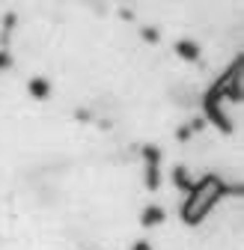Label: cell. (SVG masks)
Listing matches in <instances>:
<instances>
[{"label": "cell", "mask_w": 244, "mask_h": 250, "mask_svg": "<svg viewBox=\"0 0 244 250\" xmlns=\"http://www.w3.org/2000/svg\"><path fill=\"white\" fill-rule=\"evenodd\" d=\"M241 72H244V57L238 54V57L229 62V69L221 75V89H224V99H226V102H232V104H241V99H244Z\"/></svg>", "instance_id": "obj_3"}, {"label": "cell", "mask_w": 244, "mask_h": 250, "mask_svg": "<svg viewBox=\"0 0 244 250\" xmlns=\"http://www.w3.org/2000/svg\"><path fill=\"white\" fill-rule=\"evenodd\" d=\"M173 51H176L182 60H191V62H194V60H200V45H197V42H191V39H179Z\"/></svg>", "instance_id": "obj_7"}, {"label": "cell", "mask_w": 244, "mask_h": 250, "mask_svg": "<svg viewBox=\"0 0 244 250\" xmlns=\"http://www.w3.org/2000/svg\"><path fill=\"white\" fill-rule=\"evenodd\" d=\"M131 250H152V244H149V241H134Z\"/></svg>", "instance_id": "obj_14"}, {"label": "cell", "mask_w": 244, "mask_h": 250, "mask_svg": "<svg viewBox=\"0 0 244 250\" xmlns=\"http://www.w3.org/2000/svg\"><path fill=\"white\" fill-rule=\"evenodd\" d=\"M27 89H30V96L39 99V102H45V99L51 96V83H48V78H30Z\"/></svg>", "instance_id": "obj_6"}, {"label": "cell", "mask_w": 244, "mask_h": 250, "mask_svg": "<svg viewBox=\"0 0 244 250\" xmlns=\"http://www.w3.org/2000/svg\"><path fill=\"white\" fill-rule=\"evenodd\" d=\"M191 125V131H203L205 128V119H194V122H188Z\"/></svg>", "instance_id": "obj_13"}, {"label": "cell", "mask_w": 244, "mask_h": 250, "mask_svg": "<svg viewBox=\"0 0 244 250\" xmlns=\"http://www.w3.org/2000/svg\"><path fill=\"white\" fill-rule=\"evenodd\" d=\"M140 36H143V42H149V45H155V42L161 39L158 27H143V30H140Z\"/></svg>", "instance_id": "obj_10"}, {"label": "cell", "mask_w": 244, "mask_h": 250, "mask_svg": "<svg viewBox=\"0 0 244 250\" xmlns=\"http://www.w3.org/2000/svg\"><path fill=\"white\" fill-rule=\"evenodd\" d=\"M203 119L211 122L218 131L232 134V119L224 113V89H221V78H215V83H211V86L205 89V96H203Z\"/></svg>", "instance_id": "obj_2"}, {"label": "cell", "mask_w": 244, "mask_h": 250, "mask_svg": "<svg viewBox=\"0 0 244 250\" xmlns=\"http://www.w3.org/2000/svg\"><path fill=\"white\" fill-rule=\"evenodd\" d=\"M9 66H12V54L9 51H0V72L9 69Z\"/></svg>", "instance_id": "obj_11"}, {"label": "cell", "mask_w": 244, "mask_h": 250, "mask_svg": "<svg viewBox=\"0 0 244 250\" xmlns=\"http://www.w3.org/2000/svg\"><path fill=\"white\" fill-rule=\"evenodd\" d=\"M191 134H194V131H191V125H182V128L176 131V137H179V140H188Z\"/></svg>", "instance_id": "obj_12"}, {"label": "cell", "mask_w": 244, "mask_h": 250, "mask_svg": "<svg viewBox=\"0 0 244 250\" xmlns=\"http://www.w3.org/2000/svg\"><path fill=\"white\" fill-rule=\"evenodd\" d=\"M173 185L179 188V191H185V194H188V191H191V185H194V179L188 176L185 167H173Z\"/></svg>", "instance_id": "obj_9"}, {"label": "cell", "mask_w": 244, "mask_h": 250, "mask_svg": "<svg viewBox=\"0 0 244 250\" xmlns=\"http://www.w3.org/2000/svg\"><path fill=\"white\" fill-rule=\"evenodd\" d=\"M241 191H244L241 182L238 185H226L221 176L205 173L203 179H197L191 185V191L185 194V200H182L179 214H182V221H185L188 227H200L205 221V214L215 208L224 197H241Z\"/></svg>", "instance_id": "obj_1"}, {"label": "cell", "mask_w": 244, "mask_h": 250, "mask_svg": "<svg viewBox=\"0 0 244 250\" xmlns=\"http://www.w3.org/2000/svg\"><path fill=\"white\" fill-rule=\"evenodd\" d=\"M140 155H143V188L146 191H158L161 188V149L155 143H146Z\"/></svg>", "instance_id": "obj_4"}, {"label": "cell", "mask_w": 244, "mask_h": 250, "mask_svg": "<svg viewBox=\"0 0 244 250\" xmlns=\"http://www.w3.org/2000/svg\"><path fill=\"white\" fill-rule=\"evenodd\" d=\"M161 221H167V211L161 206H143V211H140V224L143 227H158Z\"/></svg>", "instance_id": "obj_5"}, {"label": "cell", "mask_w": 244, "mask_h": 250, "mask_svg": "<svg viewBox=\"0 0 244 250\" xmlns=\"http://www.w3.org/2000/svg\"><path fill=\"white\" fill-rule=\"evenodd\" d=\"M18 24V15L15 12H6L3 15V30H0V51L9 48V39H12V27Z\"/></svg>", "instance_id": "obj_8"}]
</instances>
